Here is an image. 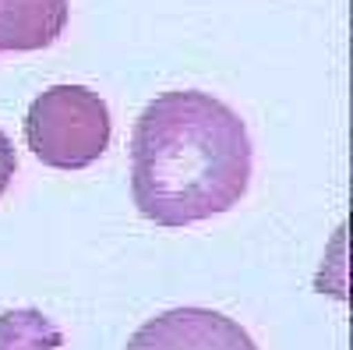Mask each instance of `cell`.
<instances>
[{
    "label": "cell",
    "mask_w": 353,
    "mask_h": 350,
    "mask_svg": "<svg viewBox=\"0 0 353 350\" xmlns=\"http://www.w3.org/2000/svg\"><path fill=\"white\" fill-rule=\"evenodd\" d=\"M68 0H0V53L46 50L64 36Z\"/></svg>",
    "instance_id": "4"
},
{
    "label": "cell",
    "mask_w": 353,
    "mask_h": 350,
    "mask_svg": "<svg viewBox=\"0 0 353 350\" xmlns=\"http://www.w3.org/2000/svg\"><path fill=\"white\" fill-rule=\"evenodd\" d=\"M14 173H18V156H14V145H11V138H8L4 131H0V198H4V191L11 188Z\"/></svg>",
    "instance_id": "6"
},
{
    "label": "cell",
    "mask_w": 353,
    "mask_h": 350,
    "mask_svg": "<svg viewBox=\"0 0 353 350\" xmlns=\"http://www.w3.org/2000/svg\"><path fill=\"white\" fill-rule=\"evenodd\" d=\"M113 138L110 106L85 85H50L25 113V142L50 170L92 166Z\"/></svg>",
    "instance_id": "2"
},
{
    "label": "cell",
    "mask_w": 353,
    "mask_h": 350,
    "mask_svg": "<svg viewBox=\"0 0 353 350\" xmlns=\"http://www.w3.org/2000/svg\"><path fill=\"white\" fill-rule=\"evenodd\" d=\"M124 350H258V343L237 318L184 304L141 322Z\"/></svg>",
    "instance_id": "3"
},
{
    "label": "cell",
    "mask_w": 353,
    "mask_h": 350,
    "mask_svg": "<svg viewBox=\"0 0 353 350\" xmlns=\"http://www.w3.org/2000/svg\"><path fill=\"white\" fill-rule=\"evenodd\" d=\"M254 145L223 99L176 89L141 110L131 135V198L156 226H191L230 213L251 188Z\"/></svg>",
    "instance_id": "1"
},
{
    "label": "cell",
    "mask_w": 353,
    "mask_h": 350,
    "mask_svg": "<svg viewBox=\"0 0 353 350\" xmlns=\"http://www.w3.org/2000/svg\"><path fill=\"white\" fill-rule=\"evenodd\" d=\"M64 333L39 308L0 311V350H61Z\"/></svg>",
    "instance_id": "5"
}]
</instances>
